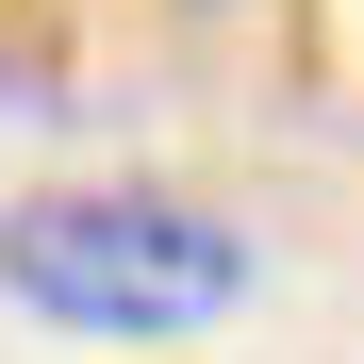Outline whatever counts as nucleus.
Here are the masks:
<instances>
[{"instance_id":"1","label":"nucleus","mask_w":364,"mask_h":364,"mask_svg":"<svg viewBox=\"0 0 364 364\" xmlns=\"http://www.w3.org/2000/svg\"><path fill=\"white\" fill-rule=\"evenodd\" d=\"M0 298L50 331H100V348H166L249 298V232L199 215L182 182H33L0 215Z\"/></svg>"}]
</instances>
